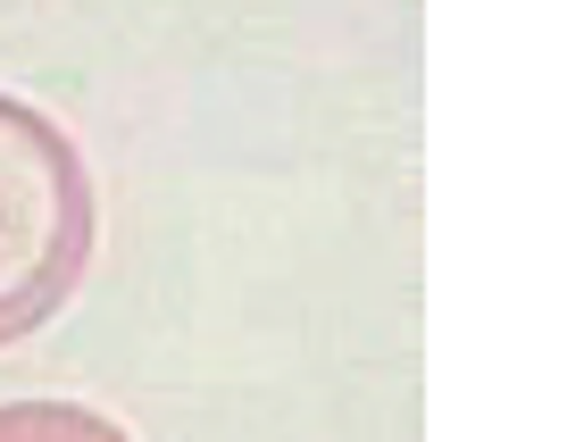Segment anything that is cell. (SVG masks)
Returning a JSON list of instances; mask_svg holds the SVG:
<instances>
[{
    "label": "cell",
    "instance_id": "cell-1",
    "mask_svg": "<svg viewBox=\"0 0 567 442\" xmlns=\"http://www.w3.org/2000/svg\"><path fill=\"white\" fill-rule=\"evenodd\" d=\"M101 201L75 134L51 109L0 92V351L59 318L84 292Z\"/></svg>",
    "mask_w": 567,
    "mask_h": 442
},
{
    "label": "cell",
    "instance_id": "cell-2",
    "mask_svg": "<svg viewBox=\"0 0 567 442\" xmlns=\"http://www.w3.org/2000/svg\"><path fill=\"white\" fill-rule=\"evenodd\" d=\"M0 442H134V434L92 401L34 392V401H0Z\"/></svg>",
    "mask_w": 567,
    "mask_h": 442
}]
</instances>
